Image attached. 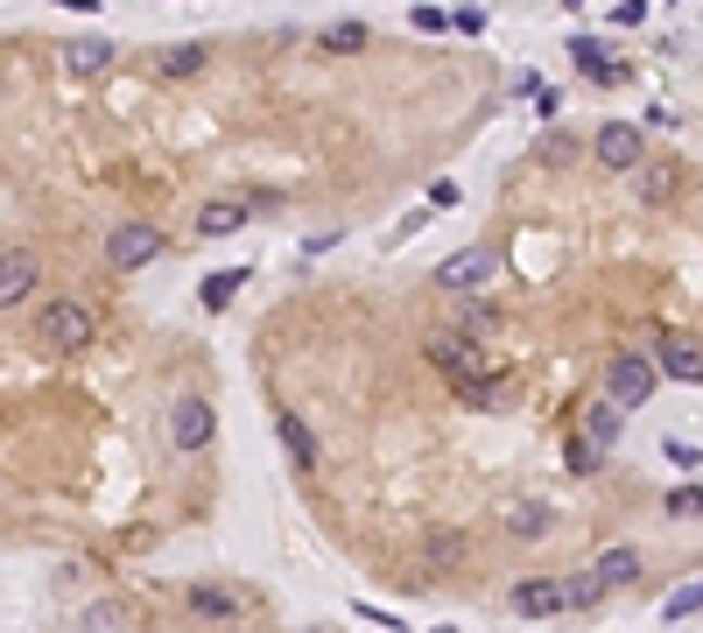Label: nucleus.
Masks as SVG:
<instances>
[{"mask_svg": "<svg viewBox=\"0 0 703 633\" xmlns=\"http://www.w3.org/2000/svg\"><path fill=\"white\" fill-rule=\"evenodd\" d=\"M204 64H212V50H204V42H176V50H162V57H155L162 78H198Z\"/></svg>", "mask_w": 703, "mask_h": 633, "instance_id": "obj_13", "label": "nucleus"}, {"mask_svg": "<svg viewBox=\"0 0 703 633\" xmlns=\"http://www.w3.org/2000/svg\"><path fill=\"white\" fill-rule=\"evenodd\" d=\"M457 204V184H451V176H443V184H429V211H451Z\"/></svg>", "mask_w": 703, "mask_h": 633, "instance_id": "obj_28", "label": "nucleus"}, {"mask_svg": "<svg viewBox=\"0 0 703 633\" xmlns=\"http://www.w3.org/2000/svg\"><path fill=\"white\" fill-rule=\"evenodd\" d=\"M36 331H42V345H50V352H85V345H92V310L85 303H50L36 316Z\"/></svg>", "mask_w": 703, "mask_h": 633, "instance_id": "obj_1", "label": "nucleus"}, {"mask_svg": "<svg viewBox=\"0 0 703 633\" xmlns=\"http://www.w3.org/2000/svg\"><path fill=\"white\" fill-rule=\"evenodd\" d=\"M514 612H520V620H556V612H570V606H563V584L520 578V584H514Z\"/></svg>", "mask_w": 703, "mask_h": 633, "instance_id": "obj_8", "label": "nucleus"}, {"mask_svg": "<svg viewBox=\"0 0 703 633\" xmlns=\"http://www.w3.org/2000/svg\"><path fill=\"white\" fill-rule=\"evenodd\" d=\"M423 352H429V359H437V367H443V373H457V387H465V381H472V373H486V367H478V352H472V338H451V331H437V338H429V345H423Z\"/></svg>", "mask_w": 703, "mask_h": 633, "instance_id": "obj_9", "label": "nucleus"}, {"mask_svg": "<svg viewBox=\"0 0 703 633\" xmlns=\"http://www.w3.org/2000/svg\"><path fill=\"white\" fill-rule=\"evenodd\" d=\"M591 148H598V162H605V170H640V162H648V134H640L633 120H605Z\"/></svg>", "mask_w": 703, "mask_h": 633, "instance_id": "obj_3", "label": "nucleus"}, {"mask_svg": "<svg viewBox=\"0 0 703 633\" xmlns=\"http://www.w3.org/2000/svg\"><path fill=\"white\" fill-rule=\"evenodd\" d=\"M409 22L423 28V36H443V28H457V14H443V8H415Z\"/></svg>", "mask_w": 703, "mask_h": 633, "instance_id": "obj_25", "label": "nucleus"}, {"mask_svg": "<svg viewBox=\"0 0 703 633\" xmlns=\"http://www.w3.org/2000/svg\"><path fill=\"white\" fill-rule=\"evenodd\" d=\"M682 190V162H640V204H668Z\"/></svg>", "mask_w": 703, "mask_h": 633, "instance_id": "obj_11", "label": "nucleus"}, {"mask_svg": "<svg viewBox=\"0 0 703 633\" xmlns=\"http://www.w3.org/2000/svg\"><path fill=\"white\" fill-rule=\"evenodd\" d=\"M239 225H247V204H239V198H218V204L198 211V233L204 239H226V233H239Z\"/></svg>", "mask_w": 703, "mask_h": 633, "instance_id": "obj_14", "label": "nucleus"}, {"mask_svg": "<svg viewBox=\"0 0 703 633\" xmlns=\"http://www.w3.org/2000/svg\"><path fill=\"white\" fill-rule=\"evenodd\" d=\"M162 253V233L155 225H113V239H106V261L113 268H148Z\"/></svg>", "mask_w": 703, "mask_h": 633, "instance_id": "obj_6", "label": "nucleus"}, {"mask_svg": "<svg viewBox=\"0 0 703 633\" xmlns=\"http://www.w3.org/2000/svg\"><path fill=\"white\" fill-rule=\"evenodd\" d=\"M585 436H591V450H605L612 436H619V409H612V401H605V409H591L585 415Z\"/></svg>", "mask_w": 703, "mask_h": 633, "instance_id": "obj_22", "label": "nucleus"}, {"mask_svg": "<svg viewBox=\"0 0 703 633\" xmlns=\"http://www.w3.org/2000/svg\"><path fill=\"white\" fill-rule=\"evenodd\" d=\"M36 275H42V261H36V253H28V247H8V268H0V303L14 310L28 289H36Z\"/></svg>", "mask_w": 703, "mask_h": 633, "instance_id": "obj_10", "label": "nucleus"}, {"mask_svg": "<svg viewBox=\"0 0 703 633\" xmlns=\"http://www.w3.org/2000/svg\"><path fill=\"white\" fill-rule=\"evenodd\" d=\"M662 612H668V620H690V612H703V584H696V578L676 584V592L662 598Z\"/></svg>", "mask_w": 703, "mask_h": 633, "instance_id": "obj_21", "label": "nucleus"}, {"mask_svg": "<svg viewBox=\"0 0 703 633\" xmlns=\"http://www.w3.org/2000/svg\"><path fill=\"white\" fill-rule=\"evenodd\" d=\"M457 563V535H437V549H429V570H451Z\"/></svg>", "mask_w": 703, "mask_h": 633, "instance_id": "obj_27", "label": "nucleus"}, {"mask_svg": "<svg viewBox=\"0 0 703 633\" xmlns=\"http://www.w3.org/2000/svg\"><path fill=\"white\" fill-rule=\"evenodd\" d=\"M654 381H662V367H648V359H619V367L605 373V401L612 409H640V401L654 395Z\"/></svg>", "mask_w": 703, "mask_h": 633, "instance_id": "obj_4", "label": "nucleus"}, {"mask_svg": "<svg viewBox=\"0 0 703 633\" xmlns=\"http://www.w3.org/2000/svg\"><path fill=\"white\" fill-rule=\"evenodd\" d=\"M619 22L633 28V22H648V0H619Z\"/></svg>", "mask_w": 703, "mask_h": 633, "instance_id": "obj_29", "label": "nucleus"}, {"mask_svg": "<svg viewBox=\"0 0 703 633\" xmlns=\"http://www.w3.org/2000/svg\"><path fill=\"white\" fill-rule=\"evenodd\" d=\"M591 570H598L605 584H633V578H640V549H605Z\"/></svg>", "mask_w": 703, "mask_h": 633, "instance_id": "obj_18", "label": "nucleus"}, {"mask_svg": "<svg viewBox=\"0 0 703 633\" xmlns=\"http://www.w3.org/2000/svg\"><path fill=\"white\" fill-rule=\"evenodd\" d=\"M570 57H577V71H585L591 85H619V64L598 50V36H570Z\"/></svg>", "mask_w": 703, "mask_h": 633, "instance_id": "obj_12", "label": "nucleus"}, {"mask_svg": "<svg viewBox=\"0 0 703 633\" xmlns=\"http://www.w3.org/2000/svg\"><path fill=\"white\" fill-rule=\"evenodd\" d=\"M506 528H514V535H542L549 514H542V507H506Z\"/></svg>", "mask_w": 703, "mask_h": 633, "instance_id": "obj_24", "label": "nucleus"}, {"mask_svg": "<svg viewBox=\"0 0 703 633\" xmlns=\"http://www.w3.org/2000/svg\"><path fill=\"white\" fill-rule=\"evenodd\" d=\"M239 282H247V268H233V275H212V282H204V310H226Z\"/></svg>", "mask_w": 703, "mask_h": 633, "instance_id": "obj_23", "label": "nucleus"}, {"mask_svg": "<svg viewBox=\"0 0 703 633\" xmlns=\"http://www.w3.org/2000/svg\"><path fill=\"white\" fill-rule=\"evenodd\" d=\"M492 275H500V253H492V247H457L451 261L437 268V289H451V296H472V289H486Z\"/></svg>", "mask_w": 703, "mask_h": 633, "instance_id": "obj_2", "label": "nucleus"}, {"mask_svg": "<svg viewBox=\"0 0 703 633\" xmlns=\"http://www.w3.org/2000/svg\"><path fill=\"white\" fill-rule=\"evenodd\" d=\"M366 36H373L366 22H338V28H324V50H331V57H352V50H366Z\"/></svg>", "mask_w": 703, "mask_h": 633, "instance_id": "obj_20", "label": "nucleus"}, {"mask_svg": "<svg viewBox=\"0 0 703 633\" xmlns=\"http://www.w3.org/2000/svg\"><path fill=\"white\" fill-rule=\"evenodd\" d=\"M310 633H317V626H310Z\"/></svg>", "mask_w": 703, "mask_h": 633, "instance_id": "obj_32", "label": "nucleus"}, {"mask_svg": "<svg viewBox=\"0 0 703 633\" xmlns=\"http://www.w3.org/2000/svg\"><path fill=\"white\" fill-rule=\"evenodd\" d=\"M662 381H682V387H703V345L682 338V331H662V352H654Z\"/></svg>", "mask_w": 703, "mask_h": 633, "instance_id": "obj_5", "label": "nucleus"}, {"mask_svg": "<svg viewBox=\"0 0 703 633\" xmlns=\"http://www.w3.org/2000/svg\"><path fill=\"white\" fill-rule=\"evenodd\" d=\"M612 584L598 578V570H585V578H563V606L570 612H598V598H605Z\"/></svg>", "mask_w": 703, "mask_h": 633, "instance_id": "obj_16", "label": "nucleus"}, {"mask_svg": "<svg viewBox=\"0 0 703 633\" xmlns=\"http://www.w3.org/2000/svg\"><path fill=\"white\" fill-rule=\"evenodd\" d=\"M563 8H585V0H563Z\"/></svg>", "mask_w": 703, "mask_h": 633, "instance_id": "obj_31", "label": "nucleus"}, {"mask_svg": "<svg viewBox=\"0 0 703 633\" xmlns=\"http://www.w3.org/2000/svg\"><path fill=\"white\" fill-rule=\"evenodd\" d=\"M190 612H198V620H239V598L218 592V584H198V592H190Z\"/></svg>", "mask_w": 703, "mask_h": 633, "instance_id": "obj_17", "label": "nucleus"}, {"mask_svg": "<svg viewBox=\"0 0 703 633\" xmlns=\"http://www.w3.org/2000/svg\"><path fill=\"white\" fill-rule=\"evenodd\" d=\"M170 444L176 450H204L212 444V401H176L170 409Z\"/></svg>", "mask_w": 703, "mask_h": 633, "instance_id": "obj_7", "label": "nucleus"}, {"mask_svg": "<svg viewBox=\"0 0 703 633\" xmlns=\"http://www.w3.org/2000/svg\"><path fill=\"white\" fill-rule=\"evenodd\" d=\"M57 8H71V14H85V22H92V14H99V0H57Z\"/></svg>", "mask_w": 703, "mask_h": 633, "instance_id": "obj_30", "label": "nucleus"}, {"mask_svg": "<svg viewBox=\"0 0 703 633\" xmlns=\"http://www.w3.org/2000/svg\"><path fill=\"white\" fill-rule=\"evenodd\" d=\"M64 64L92 78V71H106V64H113V42H106V36H78V42L64 50Z\"/></svg>", "mask_w": 703, "mask_h": 633, "instance_id": "obj_15", "label": "nucleus"}, {"mask_svg": "<svg viewBox=\"0 0 703 633\" xmlns=\"http://www.w3.org/2000/svg\"><path fill=\"white\" fill-rule=\"evenodd\" d=\"M696 507H703L696 486H676V493H668V514H696Z\"/></svg>", "mask_w": 703, "mask_h": 633, "instance_id": "obj_26", "label": "nucleus"}, {"mask_svg": "<svg viewBox=\"0 0 703 633\" xmlns=\"http://www.w3.org/2000/svg\"><path fill=\"white\" fill-rule=\"evenodd\" d=\"M275 430H281V444H289V458H296V464H317V436H310L296 415H281Z\"/></svg>", "mask_w": 703, "mask_h": 633, "instance_id": "obj_19", "label": "nucleus"}]
</instances>
